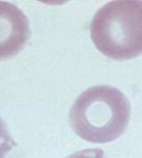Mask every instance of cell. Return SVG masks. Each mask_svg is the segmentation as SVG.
Masks as SVG:
<instances>
[{
	"mask_svg": "<svg viewBox=\"0 0 142 158\" xmlns=\"http://www.w3.org/2000/svg\"><path fill=\"white\" fill-rule=\"evenodd\" d=\"M67 158H106L104 154V151L94 148V149H83V151H78L70 156H68Z\"/></svg>",
	"mask_w": 142,
	"mask_h": 158,
	"instance_id": "5b68a950",
	"label": "cell"
},
{
	"mask_svg": "<svg viewBox=\"0 0 142 158\" xmlns=\"http://www.w3.org/2000/svg\"><path fill=\"white\" fill-rule=\"evenodd\" d=\"M131 105L125 94L110 85H96L84 90L69 110L72 130L84 141L107 143L126 130Z\"/></svg>",
	"mask_w": 142,
	"mask_h": 158,
	"instance_id": "6da1fadb",
	"label": "cell"
},
{
	"mask_svg": "<svg viewBox=\"0 0 142 158\" xmlns=\"http://www.w3.org/2000/svg\"><path fill=\"white\" fill-rule=\"evenodd\" d=\"M15 142L9 132V128L5 121L0 117V158H5V156L12 149Z\"/></svg>",
	"mask_w": 142,
	"mask_h": 158,
	"instance_id": "277c9868",
	"label": "cell"
},
{
	"mask_svg": "<svg viewBox=\"0 0 142 158\" xmlns=\"http://www.w3.org/2000/svg\"><path fill=\"white\" fill-rule=\"evenodd\" d=\"M30 32V22L22 10L9 1H0V60L21 52Z\"/></svg>",
	"mask_w": 142,
	"mask_h": 158,
	"instance_id": "3957f363",
	"label": "cell"
},
{
	"mask_svg": "<svg viewBox=\"0 0 142 158\" xmlns=\"http://www.w3.org/2000/svg\"><path fill=\"white\" fill-rule=\"evenodd\" d=\"M99 52L115 60L142 54V0H116L101 6L90 22Z\"/></svg>",
	"mask_w": 142,
	"mask_h": 158,
	"instance_id": "7a4b0ae2",
	"label": "cell"
}]
</instances>
